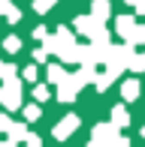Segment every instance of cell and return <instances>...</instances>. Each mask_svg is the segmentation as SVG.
Returning <instances> with one entry per match:
<instances>
[{
	"label": "cell",
	"instance_id": "1",
	"mask_svg": "<svg viewBox=\"0 0 145 147\" xmlns=\"http://www.w3.org/2000/svg\"><path fill=\"white\" fill-rule=\"evenodd\" d=\"M94 15H97V21H106L109 18V0H94Z\"/></svg>",
	"mask_w": 145,
	"mask_h": 147
},
{
	"label": "cell",
	"instance_id": "2",
	"mask_svg": "<svg viewBox=\"0 0 145 147\" xmlns=\"http://www.w3.org/2000/svg\"><path fill=\"white\" fill-rule=\"evenodd\" d=\"M136 90H139V87H136V81H127V84H124V96H127V99H133Z\"/></svg>",
	"mask_w": 145,
	"mask_h": 147
},
{
	"label": "cell",
	"instance_id": "3",
	"mask_svg": "<svg viewBox=\"0 0 145 147\" xmlns=\"http://www.w3.org/2000/svg\"><path fill=\"white\" fill-rule=\"evenodd\" d=\"M136 9H139V15H145V0H139V3H136Z\"/></svg>",
	"mask_w": 145,
	"mask_h": 147
},
{
	"label": "cell",
	"instance_id": "4",
	"mask_svg": "<svg viewBox=\"0 0 145 147\" xmlns=\"http://www.w3.org/2000/svg\"><path fill=\"white\" fill-rule=\"evenodd\" d=\"M130 3H139V0H130Z\"/></svg>",
	"mask_w": 145,
	"mask_h": 147
}]
</instances>
